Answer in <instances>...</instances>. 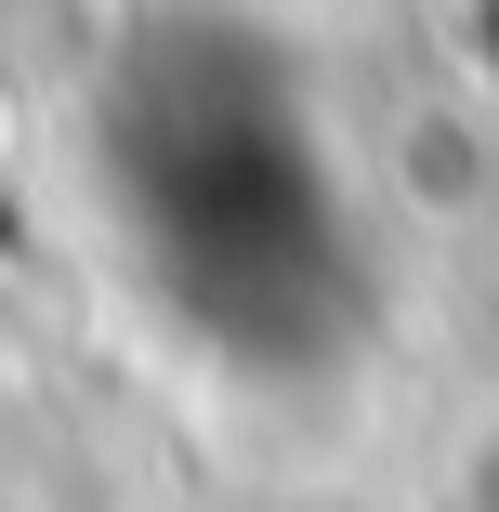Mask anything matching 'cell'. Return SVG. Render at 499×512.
Returning <instances> with one entry per match:
<instances>
[{
	"label": "cell",
	"instance_id": "1",
	"mask_svg": "<svg viewBox=\"0 0 499 512\" xmlns=\"http://www.w3.org/2000/svg\"><path fill=\"white\" fill-rule=\"evenodd\" d=\"M434 512H499V407L434 460Z\"/></svg>",
	"mask_w": 499,
	"mask_h": 512
}]
</instances>
